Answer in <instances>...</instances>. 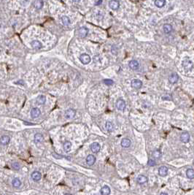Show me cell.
<instances>
[{
    "instance_id": "obj_1",
    "label": "cell",
    "mask_w": 194,
    "mask_h": 195,
    "mask_svg": "<svg viewBox=\"0 0 194 195\" xmlns=\"http://www.w3.org/2000/svg\"><path fill=\"white\" fill-rule=\"evenodd\" d=\"M80 61L83 64H88L91 62V57L86 53H83L80 56Z\"/></svg>"
},
{
    "instance_id": "obj_2",
    "label": "cell",
    "mask_w": 194,
    "mask_h": 195,
    "mask_svg": "<svg viewBox=\"0 0 194 195\" xmlns=\"http://www.w3.org/2000/svg\"><path fill=\"white\" fill-rule=\"evenodd\" d=\"M116 107L118 110L120 111H123L126 108V102L123 99H119L116 102Z\"/></svg>"
},
{
    "instance_id": "obj_3",
    "label": "cell",
    "mask_w": 194,
    "mask_h": 195,
    "mask_svg": "<svg viewBox=\"0 0 194 195\" xmlns=\"http://www.w3.org/2000/svg\"><path fill=\"white\" fill-rule=\"evenodd\" d=\"M75 114H76V111L74 110V109H72V108H69L68 110H66L65 111V117L68 119H72L75 116Z\"/></svg>"
},
{
    "instance_id": "obj_4",
    "label": "cell",
    "mask_w": 194,
    "mask_h": 195,
    "mask_svg": "<svg viewBox=\"0 0 194 195\" xmlns=\"http://www.w3.org/2000/svg\"><path fill=\"white\" fill-rule=\"evenodd\" d=\"M183 67L186 70H190L193 67V62L190 59L186 58V59L183 60Z\"/></svg>"
},
{
    "instance_id": "obj_5",
    "label": "cell",
    "mask_w": 194,
    "mask_h": 195,
    "mask_svg": "<svg viewBox=\"0 0 194 195\" xmlns=\"http://www.w3.org/2000/svg\"><path fill=\"white\" fill-rule=\"evenodd\" d=\"M131 87L134 88V89H140L142 86V82L140 80H138V79H134L131 81Z\"/></svg>"
},
{
    "instance_id": "obj_6",
    "label": "cell",
    "mask_w": 194,
    "mask_h": 195,
    "mask_svg": "<svg viewBox=\"0 0 194 195\" xmlns=\"http://www.w3.org/2000/svg\"><path fill=\"white\" fill-rule=\"evenodd\" d=\"M30 114H31V116H32V118H38V117L40 115V114H41V111L40 110L39 108H37V107H34L33 109H32Z\"/></svg>"
},
{
    "instance_id": "obj_7",
    "label": "cell",
    "mask_w": 194,
    "mask_h": 195,
    "mask_svg": "<svg viewBox=\"0 0 194 195\" xmlns=\"http://www.w3.org/2000/svg\"><path fill=\"white\" fill-rule=\"evenodd\" d=\"M109 6L112 10H117L120 7V4H119V1L117 0H111L109 1Z\"/></svg>"
},
{
    "instance_id": "obj_8",
    "label": "cell",
    "mask_w": 194,
    "mask_h": 195,
    "mask_svg": "<svg viewBox=\"0 0 194 195\" xmlns=\"http://www.w3.org/2000/svg\"><path fill=\"white\" fill-rule=\"evenodd\" d=\"M96 160H97L96 157L94 155H92V154H90V155H88L86 157V163L89 166L94 165L95 164V162H96Z\"/></svg>"
},
{
    "instance_id": "obj_9",
    "label": "cell",
    "mask_w": 194,
    "mask_h": 195,
    "mask_svg": "<svg viewBox=\"0 0 194 195\" xmlns=\"http://www.w3.org/2000/svg\"><path fill=\"white\" fill-rule=\"evenodd\" d=\"M90 148H91V150L94 153H97L99 152V150L101 149V147H100V145L98 143L95 142V143H93L92 144H91Z\"/></svg>"
},
{
    "instance_id": "obj_10",
    "label": "cell",
    "mask_w": 194,
    "mask_h": 195,
    "mask_svg": "<svg viewBox=\"0 0 194 195\" xmlns=\"http://www.w3.org/2000/svg\"><path fill=\"white\" fill-rule=\"evenodd\" d=\"M180 140H181L183 143H188L189 140H190V135H189V133L187 132H183V133L181 135V136H180Z\"/></svg>"
},
{
    "instance_id": "obj_11",
    "label": "cell",
    "mask_w": 194,
    "mask_h": 195,
    "mask_svg": "<svg viewBox=\"0 0 194 195\" xmlns=\"http://www.w3.org/2000/svg\"><path fill=\"white\" fill-rule=\"evenodd\" d=\"M158 174L162 177H165L168 174V168L166 166H161L158 169Z\"/></svg>"
},
{
    "instance_id": "obj_12",
    "label": "cell",
    "mask_w": 194,
    "mask_h": 195,
    "mask_svg": "<svg viewBox=\"0 0 194 195\" xmlns=\"http://www.w3.org/2000/svg\"><path fill=\"white\" fill-rule=\"evenodd\" d=\"M41 178H42V175L38 171H34L32 174V178L33 179L34 181H36V182L39 181L41 180Z\"/></svg>"
},
{
    "instance_id": "obj_13",
    "label": "cell",
    "mask_w": 194,
    "mask_h": 195,
    "mask_svg": "<svg viewBox=\"0 0 194 195\" xmlns=\"http://www.w3.org/2000/svg\"><path fill=\"white\" fill-rule=\"evenodd\" d=\"M137 183L139 184H145L147 182L148 179L147 178V176L144 175H140L137 178Z\"/></svg>"
},
{
    "instance_id": "obj_14",
    "label": "cell",
    "mask_w": 194,
    "mask_h": 195,
    "mask_svg": "<svg viewBox=\"0 0 194 195\" xmlns=\"http://www.w3.org/2000/svg\"><path fill=\"white\" fill-rule=\"evenodd\" d=\"M88 33V29L86 27H81L78 30V34L80 37H85Z\"/></svg>"
},
{
    "instance_id": "obj_15",
    "label": "cell",
    "mask_w": 194,
    "mask_h": 195,
    "mask_svg": "<svg viewBox=\"0 0 194 195\" xmlns=\"http://www.w3.org/2000/svg\"><path fill=\"white\" fill-rule=\"evenodd\" d=\"M129 67H130L131 69H134V70H136V69H137L140 67V64H139V62H138L137 61H136V60H131V61L129 62Z\"/></svg>"
},
{
    "instance_id": "obj_16",
    "label": "cell",
    "mask_w": 194,
    "mask_h": 195,
    "mask_svg": "<svg viewBox=\"0 0 194 195\" xmlns=\"http://www.w3.org/2000/svg\"><path fill=\"white\" fill-rule=\"evenodd\" d=\"M44 140L43 135L40 133H37L34 135V142L36 143H41Z\"/></svg>"
},
{
    "instance_id": "obj_17",
    "label": "cell",
    "mask_w": 194,
    "mask_h": 195,
    "mask_svg": "<svg viewBox=\"0 0 194 195\" xmlns=\"http://www.w3.org/2000/svg\"><path fill=\"white\" fill-rule=\"evenodd\" d=\"M10 138L9 136H7V135H3L1 138L0 142H1V144L2 146H6V145H7L10 143Z\"/></svg>"
},
{
    "instance_id": "obj_18",
    "label": "cell",
    "mask_w": 194,
    "mask_h": 195,
    "mask_svg": "<svg viewBox=\"0 0 194 195\" xmlns=\"http://www.w3.org/2000/svg\"><path fill=\"white\" fill-rule=\"evenodd\" d=\"M121 146L123 148H129L131 144V141L128 138H123L121 140Z\"/></svg>"
},
{
    "instance_id": "obj_19",
    "label": "cell",
    "mask_w": 194,
    "mask_h": 195,
    "mask_svg": "<svg viewBox=\"0 0 194 195\" xmlns=\"http://www.w3.org/2000/svg\"><path fill=\"white\" fill-rule=\"evenodd\" d=\"M178 79H179V77H178V75H177V74L174 73V74H172V75L169 76V82H170L171 83H172V84H174V83H176L177 82Z\"/></svg>"
},
{
    "instance_id": "obj_20",
    "label": "cell",
    "mask_w": 194,
    "mask_h": 195,
    "mask_svg": "<svg viewBox=\"0 0 194 195\" xmlns=\"http://www.w3.org/2000/svg\"><path fill=\"white\" fill-rule=\"evenodd\" d=\"M71 148H72V143L69 141H66L64 142V145H63V149L65 152L68 153L71 150Z\"/></svg>"
},
{
    "instance_id": "obj_21",
    "label": "cell",
    "mask_w": 194,
    "mask_h": 195,
    "mask_svg": "<svg viewBox=\"0 0 194 195\" xmlns=\"http://www.w3.org/2000/svg\"><path fill=\"white\" fill-rule=\"evenodd\" d=\"M12 185L13 186V187L15 188H19L21 185V181H20L19 178H15L12 179Z\"/></svg>"
},
{
    "instance_id": "obj_22",
    "label": "cell",
    "mask_w": 194,
    "mask_h": 195,
    "mask_svg": "<svg viewBox=\"0 0 194 195\" xmlns=\"http://www.w3.org/2000/svg\"><path fill=\"white\" fill-rule=\"evenodd\" d=\"M43 0H36L34 2V6L37 10H40L42 9L43 6Z\"/></svg>"
},
{
    "instance_id": "obj_23",
    "label": "cell",
    "mask_w": 194,
    "mask_h": 195,
    "mask_svg": "<svg viewBox=\"0 0 194 195\" xmlns=\"http://www.w3.org/2000/svg\"><path fill=\"white\" fill-rule=\"evenodd\" d=\"M101 195H109L110 194V189L108 186H104L101 189Z\"/></svg>"
},
{
    "instance_id": "obj_24",
    "label": "cell",
    "mask_w": 194,
    "mask_h": 195,
    "mask_svg": "<svg viewBox=\"0 0 194 195\" xmlns=\"http://www.w3.org/2000/svg\"><path fill=\"white\" fill-rule=\"evenodd\" d=\"M31 46H32L34 48H36V49L41 48L42 46H43L42 43H41L40 41H38V40H34V41H32V42L31 43Z\"/></svg>"
},
{
    "instance_id": "obj_25",
    "label": "cell",
    "mask_w": 194,
    "mask_h": 195,
    "mask_svg": "<svg viewBox=\"0 0 194 195\" xmlns=\"http://www.w3.org/2000/svg\"><path fill=\"white\" fill-rule=\"evenodd\" d=\"M166 4V0H155V5L157 7L161 8Z\"/></svg>"
},
{
    "instance_id": "obj_26",
    "label": "cell",
    "mask_w": 194,
    "mask_h": 195,
    "mask_svg": "<svg viewBox=\"0 0 194 195\" xmlns=\"http://www.w3.org/2000/svg\"><path fill=\"white\" fill-rule=\"evenodd\" d=\"M37 102L40 104H44L46 102V98L44 95H40L37 98Z\"/></svg>"
},
{
    "instance_id": "obj_27",
    "label": "cell",
    "mask_w": 194,
    "mask_h": 195,
    "mask_svg": "<svg viewBox=\"0 0 194 195\" xmlns=\"http://www.w3.org/2000/svg\"><path fill=\"white\" fill-rule=\"evenodd\" d=\"M186 176L189 179H194V170L193 169H188L186 171Z\"/></svg>"
},
{
    "instance_id": "obj_28",
    "label": "cell",
    "mask_w": 194,
    "mask_h": 195,
    "mask_svg": "<svg viewBox=\"0 0 194 195\" xmlns=\"http://www.w3.org/2000/svg\"><path fill=\"white\" fill-rule=\"evenodd\" d=\"M172 26L170 24H165L163 26V32L166 34H169L172 32Z\"/></svg>"
},
{
    "instance_id": "obj_29",
    "label": "cell",
    "mask_w": 194,
    "mask_h": 195,
    "mask_svg": "<svg viewBox=\"0 0 194 195\" xmlns=\"http://www.w3.org/2000/svg\"><path fill=\"white\" fill-rule=\"evenodd\" d=\"M105 127H106V129L108 131V132H111L113 130V124L111 122H109V121H107L106 123Z\"/></svg>"
},
{
    "instance_id": "obj_30",
    "label": "cell",
    "mask_w": 194,
    "mask_h": 195,
    "mask_svg": "<svg viewBox=\"0 0 194 195\" xmlns=\"http://www.w3.org/2000/svg\"><path fill=\"white\" fill-rule=\"evenodd\" d=\"M152 156L155 159H160L161 157V152L159 150H155L152 152Z\"/></svg>"
},
{
    "instance_id": "obj_31",
    "label": "cell",
    "mask_w": 194,
    "mask_h": 195,
    "mask_svg": "<svg viewBox=\"0 0 194 195\" xmlns=\"http://www.w3.org/2000/svg\"><path fill=\"white\" fill-rule=\"evenodd\" d=\"M61 21H62V23H64V25H65V26H67V25H69L70 23V20H69V18L67 16H64V15L61 18Z\"/></svg>"
},
{
    "instance_id": "obj_32",
    "label": "cell",
    "mask_w": 194,
    "mask_h": 195,
    "mask_svg": "<svg viewBox=\"0 0 194 195\" xmlns=\"http://www.w3.org/2000/svg\"><path fill=\"white\" fill-rule=\"evenodd\" d=\"M12 167L15 170H19L21 167H20V164L18 163V162H13L12 164Z\"/></svg>"
},
{
    "instance_id": "obj_33",
    "label": "cell",
    "mask_w": 194,
    "mask_h": 195,
    "mask_svg": "<svg viewBox=\"0 0 194 195\" xmlns=\"http://www.w3.org/2000/svg\"><path fill=\"white\" fill-rule=\"evenodd\" d=\"M104 83L107 86H110V85H112L113 84V81L112 80H109V79H107V80H104Z\"/></svg>"
},
{
    "instance_id": "obj_34",
    "label": "cell",
    "mask_w": 194,
    "mask_h": 195,
    "mask_svg": "<svg viewBox=\"0 0 194 195\" xmlns=\"http://www.w3.org/2000/svg\"><path fill=\"white\" fill-rule=\"evenodd\" d=\"M148 165L149 166H150V167H153V166H155V161H154V160H152V159H150L149 161H148Z\"/></svg>"
},
{
    "instance_id": "obj_35",
    "label": "cell",
    "mask_w": 194,
    "mask_h": 195,
    "mask_svg": "<svg viewBox=\"0 0 194 195\" xmlns=\"http://www.w3.org/2000/svg\"><path fill=\"white\" fill-rule=\"evenodd\" d=\"M168 195L166 193H164V192H162V193H161V195Z\"/></svg>"
},
{
    "instance_id": "obj_36",
    "label": "cell",
    "mask_w": 194,
    "mask_h": 195,
    "mask_svg": "<svg viewBox=\"0 0 194 195\" xmlns=\"http://www.w3.org/2000/svg\"><path fill=\"white\" fill-rule=\"evenodd\" d=\"M80 1V0H73L74 2H79Z\"/></svg>"
},
{
    "instance_id": "obj_37",
    "label": "cell",
    "mask_w": 194,
    "mask_h": 195,
    "mask_svg": "<svg viewBox=\"0 0 194 195\" xmlns=\"http://www.w3.org/2000/svg\"><path fill=\"white\" fill-rule=\"evenodd\" d=\"M64 195H71V194H65Z\"/></svg>"
}]
</instances>
